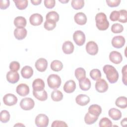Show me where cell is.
I'll return each instance as SVG.
<instances>
[{
  "mask_svg": "<svg viewBox=\"0 0 127 127\" xmlns=\"http://www.w3.org/2000/svg\"><path fill=\"white\" fill-rule=\"evenodd\" d=\"M104 72L106 75V78L111 83L116 82L119 78V73L117 69L111 65H105L103 68Z\"/></svg>",
  "mask_w": 127,
  "mask_h": 127,
  "instance_id": "1",
  "label": "cell"
},
{
  "mask_svg": "<svg viewBox=\"0 0 127 127\" xmlns=\"http://www.w3.org/2000/svg\"><path fill=\"white\" fill-rule=\"evenodd\" d=\"M95 21L96 26L99 30H106L109 26V22L107 20V16L103 12H99L96 15Z\"/></svg>",
  "mask_w": 127,
  "mask_h": 127,
  "instance_id": "2",
  "label": "cell"
},
{
  "mask_svg": "<svg viewBox=\"0 0 127 127\" xmlns=\"http://www.w3.org/2000/svg\"><path fill=\"white\" fill-rule=\"evenodd\" d=\"M47 83L49 87L53 89H56L60 87L61 85V78L57 74H50L47 78Z\"/></svg>",
  "mask_w": 127,
  "mask_h": 127,
  "instance_id": "3",
  "label": "cell"
},
{
  "mask_svg": "<svg viewBox=\"0 0 127 127\" xmlns=\"http://www.w3.org/2000/svg\"><path fill=\"white\" fill-rule=\"evenodd\" d=\"M49 118L47 115L44 114L38 115L35 120V125L38 127H46L49 124Z\"/></svg>",
  "mask_w": 127,
  "mask_h": 127,
  "instance_id": "4",
  "label": "cell"
},
{
  "mask_svg": "<svg viewBox=\"0 0 127 127\" xmlns=\"http://www.w3.org/2000/svg\"><path fill=\"white\" fill-rule=\"evenodd\" d=\"M73 39L77 45L81 46L85 42V35L82 31L77 30L73 34Z\"/></svg>",
  "mask_w": 127,
  "mask_h": 127,
  "instance_id": "5",
  "label": "cell"
},
{
  "mask_svg": "<svg viewBox=\"0 0 127 127\" xmlns=\"http://www.w3.org/2000/svg\"><path fill=\"white\" fill-rule=\"evenodd\" d=\"M35 105L34 100L31 98H24L22 99L20 102L21 108L24 110L28 111L32 109Z\"/></svg>",
  "mask_w": 127,
  "mask_h": 127,
  "instance_id": "6",
  "label": "cell"
},
{
  "mask_svg": "<svg viewBox=\"0 0 127 127\" xmlns=\"http://www.w3.org/2000/svg\"><path fill=\"white\" fill-rule=\"evenodd\" d=\"M17 97L11 93L6 94L3 97V102L4 104L8 106L15 105L17 102Z\"/></svg>",
  "mask_w": 127,
  "mask_h": 127,
  "instance_id": "7",
  "label": "cell"
},
{
  "mask_svg": "<svg viewBox=\"0 0 127 127\" xmlns=\"http://www.w3.org/2000/svg\"><path fill=\"white\" fill-rule=\"evenodd\" d=\"M95 86L96 91L99 93L105 92L108 89V84L106 81L102 78L97 80Z\"/></svg>",
  "mask_w": 127,
  "mask_h": 127,
  "instance_id": "8",
  "label": "cell"
},
{
  "mask_svg": "<svg viewBox=\"0 0 127 127\" xmlns=\"http://www.w3.org/2000/svg\"><path fill=\"white\" fill-rule=\"evenodd\" d=\"M86 50L88 54L90 55H95L98 53V47L97 44L94 41H89L86 45Z\"/></svg>",
  "mask_w": 127,
  "mask_h": 127,
  "instance_id": "9",
  "label": "cell"
},
{
  "mask_svg": "<svg viewBox=\"0 0 127 127\" xmlns=\"http://www.w3.org/2000/svg\"><path fill=\"white\" fill-rule=\"evenodd\" d=\"M125 42V39L123 36H116L113 38L112 40V45L114 48L119 49L124 46Z\"/></svg>",
  "mask_w": 127,
  "mask_h": 127,
  "instance_id": "10",
  "label": "cell"
},
{
  "mask_svg": "<svg viewBox=\"0 0 127 127\" xmlns=\"http://www.w3.org/2000/svg\"><path fill=\"white\" fill-rule=\"evenodd\" d=\"M35 66L37 70L40 72L45 71L48 66V62L44 58H40L35 63Z\"/></svg>",
  "mask_w": 127,
  "mask_h": 127,
  "instance_id": "11",
  "label": "cell"
},
{
  "mask_svg": "<svg viewBox=\"0 0 127 127\" xmlns=\"http://www.w3.org/2000/svg\"><path fill=\"white\" fill-rule=\"evenodd\" d=\"M109 59L113 63L115 64H119L123 61V57L119 52L113 51L109 54Z\"/></svg>",
  "mask_w": 127,
  "mask_h": 127,
  "instance_id": "12",
  "label": "cell"
},
{
  "mask_svg": "<svg viewBox=\"0 0 127 127\" xmlns=\"http://www.w3.org/2000/svg\"><path fill=\"white\" fill-rule=\"evenodd\" d=\"M43 18L41 14L39 13H34L29 18V21L31 25L33 26H38L43 22Z\"/></svg>",
  "mask_w": 127,
  "mask_h": 127,
  "instance_id": "13",
  "label": "cell"
},
{
  "mask_svg": "<svg viewBox=\"0 0 127 127\" xmlns=\"http://www.w3.org/2000/svg\"><path fill=\"white\" fill-rule=\"evenodd\" d=\"M6 79L10 83H16L19 79V73L17 71L10 70L6 74Z\"/></svg>",
  "mask_w": 127,
  "mask_h": 127,
  "instance_id": "14",
  "label": "cell"
},
{
  "mask_svg": "<svg viewBox=\"0 0 127 127\" xmlns=\"http://www.w3.org/2000/svg\"><path fill=\"white\" fill-rule=\"evenodd\" d=\"M29 86L24 83H21L17 85L16 91L18 94L21 96H25L29 93Z\"/></svg>",
  "mask_w": 127,
  "mask_h": 127,
  "instance_id": "15",
  "label": "cell"
},
{
  "mask_svg": "<svg viewBox=\"0 0 127 127\" xmlns=\"http://www.w3.org/2000/svg\"><path fill=\"white\" fill-rule=\"evenodd\" d=\"M76 103L81 106L87 105L90 102V98L85 94H79L77 95L75 98Z\"/></svg>",
  "mask_w": 127,
  "mask_h": 127,
  "instance_id": "16",
  "label": "cell"
},
{
  "mask_svg": "<svg viewBox=\"0 0 127 127\" xmlns=\"http://www.w3.org/2000/svg\"><path fill=\"white\" fill-rule=\"evenodd\" d=\"M76 88V84L73 80H69L65 82L64 85V91L67 93H71L74 91Z\"/></svg>",
  "mask_w": 127,
  "mask_h": 127,
  "instance_id": "17",
  "label": "cell"
},
{
  "mask_svg": "<svg viewBox=\"0 0 127 127\" xmlns=\"http://www.w3.org/2000/svg\"><path fill=\"white\" fill-rule=\"evenodd\" d=\"M27 34V31L25 28H17L14 31V37L18 40H21L24 39Z\"/></svg>",
  "mask_w": 127,
  "mask_h": 127,
  "instance_id": "18",
  "label": "cell"
},
{
  "mask_svg": "<svg viewBox=\"0 0 127 127\" xmlns=\"http://www.w3.org/2000/svg\"><path fill=\"white\" fill-rule=\"evenodd\" d=\"M75 22L78 25H83L86 24L87 22V17L86 15L83 12H78L74 16Z\"/></svg>",
  "mask_w": 127,
  "mask_h": 127,
  "instance_id": "19",
  "label": "cell"
},
{
  "mask_svg": "<svg viewBox=\"0 0 127 127\" xmlns=\"http://www.w3.org/2000/svg\"><path fill=\"white\" fill-rule=\"evenodd\" d=\"M74 47L73 43L69 41H66L64 42L62 46V50L65 54H71L74 51Z\"/></svg>",
  "mask_w": 127,
  "mask_h": 127,
  "instance_id": "20",
  "label": "cell"
},
{
  "mask_svg": "<svg viewBox=\"0 0 127 127\" xmlns=\"http://www.w3.org/2000/svg\"><path fill=\"white\" fill-rule=\"evenodd\" d=\"M109 116L113 120L118 121L122 117V113L120 110L116 108H111L108 112Z\"/></svg>",
  "mask_w": 127,
  "mask_h": 127,
  "instance_id": "21",
  "label": "cell"
},
{
  "mask_svg": "<svg viewBox=\"0 0 127 127\" xmlns=\"http://www.w3.org/2000/svg\"><path fill=\"white\" fill-rule=\"evenodd\" d=\"M33 74V68L28 65L24 66L21 70V74L22 76L25 79L30 78Z\"/></svg>",
  "mask_w": 127,
  "mask_h": 127,
  "instance_id": "22",
  "label": "cell"
},
{
  "mask_svg": "<svg viewBox=\"0 0 127 127\" xmlns=\"http://www.w3.org/2000/svg\"><path fill=\"white\" fill-rule=\"evenodd\" d=\"M45 83L43 79L37 78L35 79L32 83V88L34 90L41 91L44 89Z\"/></svg>",
  "mask_w": 127,
  "mask_h": 127,
  "instance_id": "23",
  "label": "cell"
},
{
  "mask_svg": "<svg viewBox=\"0 0 127 127\" xmlns=\"http://www.w3.org/2000/svg\"><path fill=\"white\" fill-rule=\"evenodd\" d=\"M33 94L37 99L41 101H46L48 98L47 93L44 89L41 91H35L33 90Z\"/></svg>",
  "mask_w": 127,
  "mask_h": 127,
  "instance_id": "24",
  "label": "cell"
},
{
  "mask_svg": "<svg viewBox=\"0 0 127 127\" xmlns=\"http://www.w3.org/2000/svg\"><path fill=\"white\" fill-rule=\"evenodd\" d=\"M79 85L82 90L87 91L91 87V82L88 78L85 77L79 80Z\"/></svg>",
  "mask_w": 127,
  "mask_h": 127,
  "instance_id": "25",
  "label": "cell"
},
{
  "mask_svg": "<svg viewBox=\"0 0 127 127\" xmlns=\"http://www.w3.org/2000/svg\"><path fill=\"white\" fill-rule=\"evenodd\" d=\"M88 110L89 113L97 117H99L102 112V108L101 106L97 104L90 105Z\"/></svg>",
  "mask_w": 127,
  "mask_h": 127,
  "instance_id": "26",
  "label": "cell"
},
{
  "mask_svg": "<svg viewBox=\"0 0 127 127\" xmlns=\"http://www.w3.org/2000/svg\"><path fill=\"white\" fill-rule=\"evenodd\" d=\"M26 24V19L23 16H17L14 18V24L17 28H24Z\"/></svg>",
  "mask_w": 127,
  "mask_h": 127,
  "instance_id": "27",
  "label": "cell"
},
{
  "mask_svg": "<svg viewBox=\"0 0 127 127\" xmlns=\"http://www.w3.org/2000/svg\"><path fill=\"white\" fill-rule=\"evenodd\" d=\"M116 105L122 109H125L127 107V98L125 96L118 97L115 102Z\"/></svg>",
  "mask_w": 127,
  "mask_h": 127,
  "instance_id": "28",
  "label": "cell"
},
{
  "mask_svg": "<svg viewBox=\"0 0 127 127\" xmlns=\"http://www.w3.org/2000/svg\"><path fill=\"white\" fill-rule=\"evenodd\" d=\"M98 119V117L94 116L89 112L87 113L84 117L85 123L87 125H92L95 123Z\"/></svg>",
  "mask_w": 127,
  "mask_h": 127,
  "instance_id": "29",
  "label": "cell"
},
{
  "mask_svg": "<svg viewBox=\"0 0 127 127\" xmlns=\"http://www.w3.org/2000/svg\"><path fill=\"white\" fill-rule=\"evenodd\" d=\"M52 99L56 102H59L61 101L63 98V94L60 90L55 89L51 93Z\"/></svg>",
  "mask_w": 127,
  "mask_h": 127,
  "instance_id": "30",
  "label": "cell"
},
{
  "mask_svg": "<svg viewBox=\"0 0 127 127\" xmlns=\"http://www.w3.org/2000/svg\"><path fill=\"white\" fill-rule=\"evenodd\" d=\"M51 69L55 71H59L63 68V63L59 60H54L51 64Z\"/></svg>",
  "mask_w": 127,
  "mask_h": 127,
  "instance_id": "31",
  "label": "cell"
},
{
  "mask_svg": "<svg viewBox=\"0 0 127 127\" xmlns=\"http://www.w3.org/2000/svg\"><path fill=\"white\" fill-rule=\"evenodd\" d=\"M74 75L76 79L79 81L86 77V71L83 68L78 67L75 69Z\"/></svg>",
  "mask_w": 127,
  "mask_h": 127,
  "instance_id": "32",
  "label": "cell"
},
{
  "mask_svg": "<svg viewBox=\"0 0 127 127\" xmlns=\"http://www.w3.org/2000/svg\"><path fill=\"white\" fill-rule=\"evenodd\" d=\"M16 7L20 10H23L25 9L28 6V1L27 0H13Z\"/></svg>",
  "mask_w": 127,
  "mask_h": 127,
  "instance_id": "33",
  "label": "cell"
},
{
  "mask_svg": "<svg viewBox=\"0 0 127 127\" xmlns=\"http://www.w3.org/2000/svg\"><path fill=\"white\" fill-rule=\"evenodd\" d=\"M46 20H52L56 22L59 20V15L55 11H51L49 12L46 16Z\"/></svg>",
  "mask_w": 127,
  "mask_h": 127,
  "instance_id": "34",
  "label": "cell"
},
{
  "mask_svg": "<svg viewBox=\"0 0 127 127\" xmlns=\"http://www.w3.org/2000/svg\"><path fill=\"white\" fill-rule=\"evenodd\" d=\"M71 5L73 8L76 10L80 9L84 6V1L83 0H72Z\"/></svg>",
  "mask_w": 127,
  "mask_h": 127,
  "instance_id": "35",
  "label": "cell"
},
{
  "mask_svg": "<svg viewBox=\"0 0 127 127\" xmlns=\"http://www.w3.org/2000/svg\"><path fill=\"white\" fill-rule=\"evenodd\" d=\"M9 113L6 110H2L0 114V121L3 123H6L9 121L10 119Z\"/></svg>",
  "mask_w": 127,
  "mask_h": 127,
  "instance_id": "36",
  "label": "cell"
},
{
  "mask_svg": "<svg viewBox=\"0 0 127 127\" xmlns=\"http://www.w3.org/2000/svg\"><path fill=\"white\" fill-rule=\"evenodd\" d=\"M56 26V22L52 20H46L44 23V27L45 29L51 31L55 29Z\"/></svg>",
  "mask_w": 127,
  "mask_h": 127,
  "instance_id": "37",
  "label": "cell"
},
{
  "mask_svg": "<svg viewBox=\"0 0 127 127\" xmlns=\"http://www.w3.org/2000/svg\"><path fill=\"white\" fill-rule=\"evenodd\" d=\"M90 76L93 80H97L101 78V73L98 69H93L90 72Z\"/></svg>",
  "mask_w": 127,
  "mask_h": 127,
  "instance_id": "38",
  "label": "cell"
},
{
  "mask_svg": "<svg viewBox=\"0 0 127 127\" xmlns=\"http://www.w3.org/2000/svg\"><path fill=\"white\" fill-rule=\"evenodd\" d=\"M99 126L100 127H110L112 126V121L106 117L102 118L99 121Z\"/></svg>",
  "mask_w": 127,
  "mask_h": 127,
  "instance_id": "39",
  "label": "cell"
},
{
  "mask_svg": "<svg viewBox=\"0 0 127 127\" xmlns=\"http://www.w3.org/2000/svg\"><path fill=\"white\" fill-rule=\"evenodd\" d=\"M124 30L123 26L118 23L113 24L111 26V31L114 33H120Z\"/></svg>",
  "mask_w": 127,
  "mask_h": 127,
  "instance_id": "40",
  "label": "cell"
},
{
  "mask_svg": "<svg viewBox=\"0 0 127 127\" xmlns=\"http://www.w3.org/2000/svg\"><path fill=\"white\" fill-rule=\"evenodd\" d=\"M119 12L120 17L118 21L122 23H126L127 22V11L125 9H121Z\"/></svg>",
  "mask_w": 127,
  "mask_h": 127,
  "instance_id": "41",
  "label": "cell"
},
{
  "mask_svg": "<svg viewBox=\"0 0 127 127\" xmlns=\"http://www.w3.org/2000/svg\"><path fill=\"white\" fill-rule=\"evenodd\" d=\"M20 66V64L18 62L13 61L10 63L9 67L10 70L17 71L19 69Z\"/></svg>",
  "mask_w": 127,
  "mask_h": 127,
  "instance_id": "42",
  "label": "cell"
},
{
  "mask_svg": "<svg viewBox=\"0 0 127 127\" xmlns=\"http://www.w3.org/2000/svg\"><path fill=\"white\" fill-rule=\"evenodd\" d=\"M120 17V12L119 11L114 10L113 11L110 15V19L112 21H116L119 20Z\"/></svg>",
  "mask_w": 127,
  "mask_h": 127,
  "instance_id": "43",
  "label": "cell"
},
{
  "mask_svg": "<svg viewBox=\"0 0 127 127\" xmlns=\"http://www.w3.org/2000/svg\"><path fill=\"white\" fill-rule=\"evenodd\" d=\"M106 1L108 5L111 7L118 6L121 2L120 0H106Z\"/></svg>",
  "mask_w": 127,
  "mask_h": 127,
  "instance_id": "44",
  "label": "cell"
},
{
  "mask_svg": "<svg viewBox=\"0 0 127 127\" xmlns=\"http://www.w3.org/2000/svg\"><path fill=\"white\" fill-rule=\"evenodd\" d=\"M44 2L46 7L51 9L55 6L56 1L55 0H45Z\"/></svg>",
  "mask_w": 127,
  "mask_h": 127,
  "instance_id": "45",
  "label": "cell"
},
{
  "mask_svg": "<svg viewBox=\"0 0 127 127\" xmlns=\"http://www.w3.org/2000/svg\"><path fill=\"white\" fill-rule=\"evenodd\" d=\"M51 126L52 127H67V125L64 121H55L53 122Z\"/></svg>",
  "mask_w": 127,
  "mask_h": 127,
  "instance_id": "46",
  "label": "cell"
},
{
  "mask_svg": "<svg viewBox=\"0 0 127 127\" xmlns=\"http://www.w3.org/2000/svg\"><path fill=\"white\" fill-rule=\"evenodd\" d=\"M10 4L9 0H1L0 1V7L1 9H6Z\"/></svg>",
  "mask_w": 127,
  "mask_h": 127,
  "instance_id": "47",
  "label": "cell"
},
{
  "mask_svg": "<svg viewBox=\"0 0 127 127\" xmlns=\"http://www.w3.org/2000/svg\"><path fill=\"white\" fill-rule=\"evenodd\" d=\"M127 65H125L123 67L122 70V72L123 74L122 81L125 85H127Z\"/></svg>",
  "mask_w": 127,
  "mask_h": 127,
  "instance_id": "48",
  "label": "cell"
},
{
  "mask_svg": "<svg viewBox=\"0 0 127 127\" xmlns=\"http://www.w3.org/2000/svg\"><path fill=\"white\" fill-rule=\"evenodd\" d=\"M42 2L41 0H31V2L35 5H37L40 4Z\"/></svg>",
  "mask_w": 127,
  "mask_h": 127,
  "instance_id": "49",
  "label": "cell"
},
{
  "mask_svg": "<svg viewBox=\"0 0 127 127\" xmlns=\"http://www.w3.org/2000/svg\"><path fill=\"white\" fill-rule=\"evenodd\" d=\"M127 118H124L123 120H122L121 122V126L122 127H125V126H126L127 125Z\"/></svg>",
  "mask_w": 127,
  "mask_h": 127,
  "instance_id": "50",
  "label": "cell"
},
{
  "mask_svg": "<svg viewBox=\"0 0 127 127\" xmlns=\"http://www.w3.org/2000/svg\"><path fill=\"white\" fill-rule=\"evenodd\" d=\"M59 1L62 2V3H66L68 2L69 1V0H59Z\"/></svg>",
  "mask_w": 127,
  "mask_h": 127,
  "instance_id": "51",
  "label": "cell"
},
{
  "mask_svg": "<svg viewBox=\"0 0 127 127\" xmlns=\"http://www.w3.org/2000/svg\"><path fill=\"white\" fill-rule=\"evenodd\" d=\"M14 126V127H15V126H24V125L21 124H19V123H18L17 124L15 125Z\"/></svg>",
  "mask_w": 127,
  "mask_h": 127,
  "instance_id": "52",
  "label": "cell"
}]
</instances>
